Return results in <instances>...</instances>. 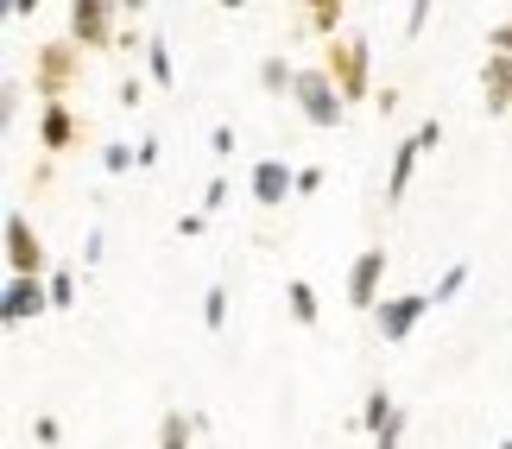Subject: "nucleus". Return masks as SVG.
Segmentation results:
<instances>
[{"instance_id":"nucleus-1","label":"nucleus","mask_w":512,"mask_h":449,"mask_svg":"<svg viewBox=\"0 0 512 449\" xmlns=\"http://www.w3.org/2000/svg\"><path fill=\"white\" fill-rule=\"evenodd\" d=\"M291 95H298V102H304L310 127H336V121H342V108H348V95L336 89V76H329L323 64L298 70V83H291Z\"/></svg>"},{"instance_id":"nucleus-2","label":"nucleus","mask_w":512,"mask_h":449,"mask_svg":"<svg viewBox=\"0 0 512 449\" xmlns=\"http://www.w3.org/2000/svg\"><path fill=\"white\" fill-rule=\"evenodd\" d=\"M329 76H336V89L348 95V102H361L367 95V38L361 32H342L336 45H329Z\"/></svg>"},{"instance_id":"nucleus-3","label":"nucleus","mask_w":512,"mask_h":449,"mask_svg":"<svg viewBox=\"0 0 512 449\" xmlns=\"http://www.w3.org/2000/svg\"><path fill=\"white\" fill-rule=\"evenodd\" d=\"M380 279H386V247L373 241V247H361V260L348 272V304L354 310H380Z\"/></svg>"},{"instance_id":"nucleus-4","label":"nucleus","mask_w":512,"mask_h":449,"mask_svg":"<svg viewBox=\"0 0 512 449\" xmlns=\"http://www.w3.org/2000/svg\"><path fill=\"white\" fill-rule=\"evenodd\" d=\"M430 310V291H405V298H386L380 310H373V323H380L386 342H405L411 329H418V317Z\"/></svg>"},{"instance_id":"nucleus-5","label":"nucleus","mask_w":512,"mask_h":449,"mask_svg":"<svg viewBox=\"0 0 512 449\" xmlns=\"http://www.w3.org/2000/svg\"><path fill=\"white\" fill-rule=\"evenodd\" d=\"M7 266H13V279H38L45 272V247H38V234L26 228V216H7Z\"/></svg>"},{"instance_id":"nucleus-6","label":"nucleus","mask_w":512,"mask_h":449,"mask_svg":"<svg viewBox=\"0 0 512 449\" xmlns=\"http://www.w3.org/2000/svg\"><path fill=\"white\" fill-rule=\"evenodd\" d=\"M367 431H373V449H399V431H405V418H399V405H392L386 386H367Z\"/></svg>"},{"instance_id":"nucleus-7","label":"nucleus","mask_w":512,"mask_h":449,"mask_svg":"<svg viewBox=\"0 0 512 449\" xmlns=\"http://www.w3.org/2000/svg\"><path fill=\"white\" fill-rule=\"evenodd\" d=\"M108 32H114L108 0H76L70 7V45H108Z\"/></svg>"},{"instance_id":"nucleus-8","label":"nucleus","mask_w":512,"mask_h":449,"mask_svg":"<svg viewBox=\"0 0 512 449\" xmlns=\"http://www.w3.org/2000/svg\"><path fill=\"white\" fill-rule=\"evenodd\" d=\"M291 190H298V171H291L285 159H260V165H253V203H260V209H279Z\"/></svg>"},{"instance_id":"nucleus-9","label":"nucleus","mask_w":512,"mask_h":449,"mask_svg":"<svg viewBox=\"0 0 512 449\" xmlns=\"http://www.w3.org/2000/svg\"><path fill=\"white\" fill-rule=\"evenodd\" d=\"M45 304H51V285H38V279H7V323H32V317H45Z\"/></svg>"},{"instance_id":"nucleus-10","label":"nucleus","mask_w":512,"mask_h":449,"mask_svg":"<svg viewBox=\"0 0 512 449\" xmlns=\"http://www.w3.org/2000/svg\"><path fill=\"white\" fill-rule=\"evenodd\" d=\"M418 133H411V140H399V152H392V178H386V203H399L405 197V184H411V171H418Z\"/></svg>"},{"instance_id":"nucleus-11","label":"nucleus","mask_w":512,"mask_h":449,"mask_svg":"<svg viewBox=\"0 0 512 449\" xmlns=\"http://www.w3.org/2000/svg\"><path fill=\"white\" fill-rule=\"evenodd\" d=\"M64 76H70V45H45V57H38V95H57L64 89Z\"/></svg>"},{"instance_id":"nucleus-12","label":"nucleus","mask_w":512,"mask_h":449,"mask_svg":"<svg viewBox=\"0 0 512 449\" xmlns=\"http://www.w3.org/2000/svg\"><path fill=\"white\" fill-rule=\"evenodd\" d=\"M38 133H45V146H51V152H64V146L76 140L70 108H64V102H45V121H38Z\"/></svg>"},{"instance_id":"nucleus-13","label":"nucleus","mask_w":512,"mask_h":449,"mask_svg":"<svg viewBox=\"0 0 512 449\" xmlns=\"http://www.w3.org/2000/svg\"><path fill=\"white\" fill-rule=\"evenodd\" d=\"M285 304H291V323H317V291H310L304 279H285Z\"/></svg>"},{"instance_id":"nucleus-14","label":"nucleus","mask_w":512,"mask_h":449,"mask_svg":"<svg viewBox=\"0 0 512 449\" xmlns=\"http://www.w3.org/2000/svg\"><path fill=\"white\" fill-rule=\"evenodd\" d=\"M146 76H152L159 89H171V57H165V38H159V32L146 38Z\"/></svg>"},{"instance_id":"nucleus-15","label":"nucleus","mask_w":512,"mask_h":449,"mask_svg":"<svg viewBox=\"0 0 512 449\" xmlns=\"http://www.w3.org/2000/svg\"><path fill=\"white\" fill-rule=\"evenodd\" d=\"M159 449H190V418L184 412H165L159 418Z\"/></svg>"},{"instance_id":"nucleus-16","label":"nucleus","mask_w":512,"mask_h":449,"mask_svg":"<svg viewBox=\"0 0 512 449\" xmlns=\"http://www.w3.org/2000/svg\"><path fill=\"white\" fill-rule=\"evenodd\" d=\"M462 285H468V260L443 272V279H437V291H430V304H449V298H456V291H462Z\"/></svg>"},{"instance_id":"nucleus-17","label":"nucleus","mask_w":512,"mask_h":449,"mask_svg":"<svg viewBox=\"0 0 512 449\" xmlns=\"http://www.w3.org/2000/svg\"><path fill=\"white\" fill-rule=\"evenodd\" d=\"M203 323H209V329H222V323H228V291H222V285H209V291H203Z\"/></svg>"},{"instance_id":"nucleus-18","label":"nucleus","mask_w":512,"mask_h":449,"mask_svg":"<svg viewBox=\"0 0 512 449\" xmlns=\"http://www.w3.org/2000/svg\"><path fill=\"white\" fill-rule=\"evenodd\" d=\"M310 13H317V19H310V26H317V32H336V26H342V7H336V0H317V7H310Z\"/></svg>"},{"instance_id":"nucleus-19","label":"nucleus","mask_w":512,"mask_h":449,"mask_svg":"<svg viewBox=\"0 0 512 449\" xmlns=\"http://www.w3.org/2000/svg\"><path fill=\"white\" fill-rule=\"evenodd\" d=\"M260 83H266V89H291V83H298V70H285V64H266V70H260Z\"/></svg>"},{"instance_id":"nucleus-20","label":"nucleus","mask_w":512,"mask_h":449,"mask_svg":"<svg viewBox=\"0 0 512 449\" xmlns=\"http://www.w3.org/2000/svg\"><path fill=\"white\" fill-rule=\"evenodd\" d=\"M70 291H76V279H70V272H51V304H57V310L70 304Z\"/></svg>"},{"instance_id":"nucleus-21","label":"nucleus","mask_w":512,"mask_h":449,"mask_svg":"<svg viewBox=\"0 0 512 449\" xmlns=\"http://www.w3.org/2000/svg\"><path fill=\"white\" fill-rule=\"evenodd\" d=\"M487 45H494V57H512V19H506V26H494V32H487Z\"/></svg>"},{"instance_id":"nucleus-22","label":"nucleus","mask_w":512,"mask_h":449,"mask_svg":"<svg viewBox=\"0 0 512 449\" xmlns=\"http://www.w3.org/2000/svg\"><path fill=\"white\" fill-rule=\"evenodd\" d=\"M209 146H215V159H228V152H234V127H215Z\"/></svg>"},{"instance_id":"nucleus-23","label":"nucleus","mask_w":512,"mask_h":449,"mask_svg":"<svg viewBox=\"0 0 512 449\" xmlns=\"http://www.w3.org/2000/svg\"><path fill=\"white\" fill-rule=\"evenodd\" d=\"M102 159H108V171H127V165H133V152H127V146H108Z\"/></svg>"},{"instance_id":"nucleus-24","label":"nucleus","mask_w":512,"mask_h":449,"mask_svg":"<svg viewBox=\"0 0 512 449\" xmlns=\"http://www.w3.org/2000/svg\"><path fill=\"white\" fill-rule=\"evenodd\" d=\"M222 197H228V178H209V190H203V203H209V209H222Z\"/></svg>"},{"instance_id":"nucleus-25","label":"nucleus","mask_w":512,"mask_h":449,"mask_svg":"<svg viewBox=\"0 0 512 449\" xmlns=\"http://www.w3.org/2000/svg\"><path fill=\"white\" fill-rule=\"evenodd\" d=\"M500 449H512V437H506V443H500Z\"/></svg>"}]
</instances>
